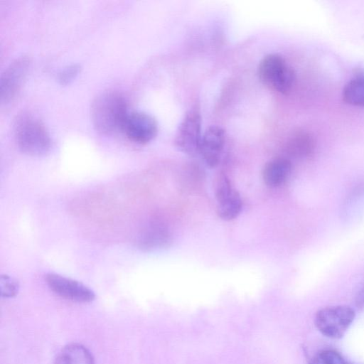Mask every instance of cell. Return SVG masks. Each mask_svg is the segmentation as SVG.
Masks as SVG:
<instances>
[{
	"label": "cell",
	"instance_id": "obj_10",
	"mask_svg": "<svg viewBox=\"0 0 364 364\" xmlns=\"http://www.w3.org/2000/svg\"><path fill=\"white\" fill-rule=\"evenodd\" d=\"M225 141V132L218 126L208 127L203 134L199 155L209 167H215L219 164Z\"/></svg>",
	"mask_w": 364,
	"mask_h": 364
},
{
	"label": "cell",
	"instance_id": "obj_16",
	"mask_svg": "<svg viewBox=\"0 0 364 364\" xmlns=\"http://www.w3.org/2000/svg\"><path fill=\"white\" fill-rule=\"evenodd\" d=\"M18 282L12 277L2 274L0 279L1 295L4 298H11L16 295L18 291Z\"/></svg>",
	"mask_w": 364,
	"mask_h": 364
},
{
	"label": "cell",
	"instance_id": "obj_5",
	"mask_svg": "<svg viewBox=\"0 0 364 364\" xmlns=\"http://www.w3.org/2000/svg\"><path fill=\"white\" fill-rule=\"evenodd\" d=\"M214 190L218 215L224 220L236 218L242 210V200L225 174L220 173L216 177Z\"/></svg>",
	"mask_w": 364,
	"mask_h": 364
},
{
	"label": "cell",
	"instance_id": "obj_4",
	"mask_svg": "<svg viewBox=\"0 0 364 364\" xmlns=\"http://www.w3.org/2000/svg\"><path fill=\"white\" fill-rule=\"evenodd\" d=\"M354 317V311L349 306H328L316 313L315 325L324 336L338 338L345 333Z\"/></svg>",
	"mask_w": 364,
	"mask_h": 364
},
{
	"label": "cell",
	"instance_id": "obj_8",
	"mask_svg": "<svg viewBox=\"0 0 364 364\" xmlns=\"http://www.w3.org/2000/svg\"><path fill=\"white\" fill-rule=\"evenodd\" d=\"M48 287L57 295L68 300L87 303L95 299V293L89 287L75 279L55 273L45 277Z\"/></svg>",
	"mask_w": 364,
	"mask_h": 364
},
{
	"label": "cell",
	"instance_id": "obj_1",
	"mask_svg": "<svg viewBox=\"0 0 364 364\" xmlns=\"http://www.w3.org/2000/svg\"><path fill=\"white\" fill-rule=\"evenodd\" d=\"M129 113L124 96L117 91L99 94L91 105V117L95 129L103 134L122 131Z\"/></svg>",
	"mask_w": 364,
	"mask_h": 364
},
{
	"label": "cell",
	"instance_id": "obj_3",
	"mask_svg": "<svg viewBox=\"0 0 364 364\" xmlns=\"http://www.w3.org/2000/svg\"><path fill=\"white\" fill-rule=\"evenodd\" d=\"M261 82L269 89L287 94L293 87L295 73L283 57L278 54L264 56L258 66Z\"/></svg>",
	"mask_w": 364,
	"mask_h": 364
},
{
	"label": "cell",
	"instance_id": "obj_2",
	"mask_svg": "<svg viewBox=\"0 0 364 364\" xmlns=\"http://www.w3.org/2000/svg\"><path fill=\"white\" fill-rule=\"evenodd\" d=\"M14 134L18 146L28 155L40 156L50 150L52 141L43 122L36 117L23 113L14 123Z\"/></svg>",
	"mask_w": 364,
	"mask_h": 364
},
{
	"label": "cell",
	"instance_id": "obj_6",
	"mask_svg": "<svg viewBox=\"0 0 364 364\" xmlns=\"http://www.w3.org/2000/svg\"><path fill=\"white\" fill-rule=\"evenodd\" d=\"M30 60L21 56L10 63L4 70L0 80V96L2 105H10L18 96L30 68Z\"/></svg>",
	"mask_w": 364,
	"mask_h": 364
},
{
	"label": "cell",
	"instance_id": "obj_7",
	"mask_svg": "<svg viewBox=\"0 0 364 364\" xmlns=\"http://www.w3.org/2000/svg\"><path fill=\"white\" fill-rule=\"evenodd\" d=\"M202 135L199 113L195 110L189 111L178 126L175 144L181 151L189 156L199 155Z\"/></svg>",
	"mask_w": 364,
	"mask_h": 364
},
{
	"label": "cell",
	"instance_id": "obj_13",
	"mask_svg": "<svg viewBox=\"0 0 364 364\" xmlns=\"http://www.w3.org/2000/svg\"><path fill=\"white\" fill-rule=\"evenodd\" d=\"M343 99L348 104L364 107V76L351 80L345 85Z\"/></svg>",
	"mask_w": 364,
	"mask_h": 364
},
{
	"label": "cell",
	"instance_id": "obj_17",
	"mask_svg": "<svg viewBox=\"0 0 364 364\" xmlns=\"http://www.w3.org/2000/svg\"><path fill=\"white\" fill-rule=\"evenodd\" d=\"M80 67L77 65L68 66L59 74V81L62 85L70 83L77 75Z\"/></svg>",
	"mask_w": 364,
	"mask_h": 364
},
{
	"label": "cell",
	"instance_id": "obj_11",
	"mask_svg": "<svg viewBox=\"0 0 364 364\" xmlns=\"http://www.w3.org/2000/svg\"><path fill=\"white\" fill-rule=\"evenodd\" d=\"M291 161L282 157L273 159L264 165L262 170V178L269 187H277L283 184L291 171Z\"/></svg>",
	"mask_w": 364,
	"mask_h": 364
},
{
	"label": "cell",
	"instance_id": "obj_14",
	"mask_svg": "<svg viewBox=\"0 0 364 364\" xmlns=\"http://www.w3.org/2000/svg\"><path fill=\"white\" fill-rule=\"evenodd\" d=\"M291 149L295 154L301 156L310 155L314 149V141L306 133H300L293 139Z\"/></svg>",
	"mask_w": 364,
	"mask_h": 364
},
{
	"label": "cell",
	"instance_id": "obj_15",
	"mask_svg": "<svg viewBox=\"0 0 364 364\" xmlns=\"http://www.w3.org/2000/svg\"><path fill=\"white\" fill-rule=\"evenodd\" d=\"M309 364H348L343 356L334 350H323L316 354Z\"/></svg>",
	"mask_w": 364,
	"mask_h": 364
},
{
	"label": "cell",
	"instance_id": "obj_9",
	"mask_svg": "<svg viewBox=\"0 0 364 364\" xmlns=\"http://www.w3.org/2000/svg\"><path fill=\"white\" fill-rule=\"evenodd\" d=\"M122 132L134 143L145 144L152 141L158 132V124L150 114L142 112L129 113Z\"/></svg>",
	"mask_w": 364,
	"mask_h": 364
},
{
	"label": "cell",
	"instance_id": "obj_12",
	"mask_svg": "<svg viewBox=\"0 0 364 364\" xmlns=\"http://www.w3.org/2000/svg\"><path fill=\"white\" fill-rule=\"evenodd\" d=\"M55 364H95L90 352L82 345L71 343L60 350Z\"/></svg>",
	"mask_w": 364,
	"mask_h": 364
},
{
	"label": "cell",
	"instance_id": "obj_18",
	"mask_svg": "<svg viewBox=\"0 0 364 364\" xmlns=\"http://www.w3.org/2000/svg\"><path fill=\"white\" fill-rule=\"evenodd\" d=\"M358 303L360 305H364V288L358 295Z\"/></svg>",
	"mask_w": 364,
	"mask_h": 364
}]
</instances>
